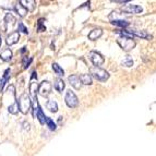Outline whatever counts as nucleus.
<instances>
[{
	"label": "nucleus",
	"instance_id": "obj_1",
	"mask_svg": "<svg viewBox=\"0 0 156 156\" xmlns=\"http://www.w3.org/2000/svg\"><path fill=\"white\" fill-rule=\"evenodd\" d=\"M31 105H32L31 98H30V96L26 93H23L21 96L19 97L18 106H19V110H20L22 114H27Z\"/></svg>",
	"mask_w": 156,
	"mask_h": 156
},
{
	"label": "nucleus",
	"instance_id": "obj_2",
	"mask_svg": "<svg viewBox=\"0 0 156 156\" xmlns=\"http://www.w3.org/2000/svg\"><path fill=\"white\" fill-rule=\"evenodd\" d=\"M90 72H91L92 76H94L98 81H106L109 78V73L99 67H92L90 69Z\"/></svg>",
	"mask_w": 156,
	"mask_h": 156
},
{
	"label": "nucleus",
	"instance_id": "obj_3",
	"mask_svg": "<svg viewBox=\"0 0 156 156\" xmlns=\"http://www.w3.org/2000/svg\"><path fill=\"white\" fill-rule=\"evenodd\" d=\"M117 43L125 51H130L131 49L134 48L135 45H136L132 38H128V37H123V36L119 37L117 39Z\"/></svg>",
	"mask_w": 156,
	"mask_h": 156
},
{
	"label": "nucleus",
	"instance_id": "obj_4",
	"mask_svg": "<svg viewBox=\"0 0 156 156\" xmlns=\"http://www.w3.org/2000/svg\"><path fill=\"white\" fill-rule=\"evenodd\" d=\"M65 101H66V104H67V106L70 107V108H74V107H76L79 104L78 97H76V95L73 93L72 91H68L67 93H66Z\"/></svg>",
	"mask_w": 156,
	"mask_h": 156
},
{
	"label": "nucleus",
	"instance_id": "obj_5",
	"mask_svg": "<svg viewBox=\"0 0 156 156\" xmlns=\"http://www.w3.org/2000/svg\"><path fill=\"white\" fill-rule=\"evenodd\" d=\"M89 56H90L91 61L94 63V67H99V66L103 65L104 61H105L104 57H103V56L97 51H91Z\"/></svg>",
	"mask_w": 156,
	"mask_h": 156
},
{
	"label": "nucleus",
	"instance_id": "obj_6",
	"mask_svg": "<svg viewBox=\"0 0 156 156\" xmlns=\"http://www.w3.org/2000/svg\"><path fill=\"white\" fill-rule=\"evenodd\" d=\"M51 91V84L48 81H43L38 86V92L42 96H48Z\"/></svg>",
	"mask_w": 156,
	"mask_h": 156
},
{
	"label": "nucleus",
	"instance_id": "obj_7",
	"mask_svg": "<svg viewBox=\"0 0 156 156\" xmlns=\"http://www.w3.org/2000/svg\"><path fill=\"white\" fill-rule=\"evenodd\" d=\"M143 11L142 7L136 5H127L126 7L122 8V12L125 13H129V14H139Z\"/></svg>",
	"mask_w": 156,
	"mask_h": 156
},
{
	"label": "nucleus",
	"instance_id": "obj_8",
	"mask_svg": "<svg viewBox=\"0 0 156 156\" xmlns=\"http://www.w3.org/2000/svg\"><path fill=\"white\" fill-rule=\"evenodd\" d=\"M16 18H14L11 13H7L5 16V29H3L5 30V32L8 31L9 29L12 30L13 25L16 24Z\"/></svg>",
	"mask_w": 156,
	"mask_h": 156
},
{
	"label": "nucleus",
	"instance_id": "obj_9",
	"mask_svg": "<svg viewBox=\"0 0 156 156\" xmlns=\"http://www.w3.org/2000/svg\"><path fill=\"white\" fill-rule=\"evenodd\" d=\"M19 39H20V33L19 32H12V33L7 37V45L9 46H12V45L16 44L19 42Z\"/></svg>",
	"mask_w": 156,
	"mask_h": 156
},
{
	"label": "nucleus",
	"instance_id": "obj_10",
	"mask_svg": "<svg viewBox=\"0 0 156 156\" xmlns=\"http://www.w3.org/2000/svg\"><path fill=\"white\" fill-rule=\"evenodd\" d=\"M0 59L8 62L12 59V51L10 50V48H5V49L0 51Z\"/></svg>",
	"mask_w": 156,
	"mask_h": 156
},
{
	"label": "nucleus",
	"instance_id": "obj_11",
	"mask_svg": "<svg viewBox=\"0 0 156 156\" xmlns=\"http://www.w3.org/2000/svg\"><path fill=\"white\" fill-rule=\"evenodd\" d=\"M69 83L71 84V85L74 87V89L79 90L81 87V83H80V79H79L78 76H76V74H72V76H69Z\"/></svg>",
	"mask_w": 156,
	"mask_h": 156
},
{
	"label": "nucleus",
	"instance_id": "obj_12",
	"mask_svg": "<svg viewBox=\"0 0 156 156\" xmlns=\"http://www.w3.org/2000/svg\"><path fill=\"white\" fill-rule=\"evenodd\" d=\"M129 32L132 34L133 36H138V37H141V38H146V39L152 38V36L146 31H135V30H131V31H129Z\"/></svg>",
	"mask_w": 156,
	"mask_h": 156
},
{
	"label": "nucleus",
	"instance_id": "obj_13",
	"mask_svg": "<svg viewBox=\"0 0 156 156\" xmlns=\"http://www.w3.org/2000/svg\"><path fill=\"white\" fill-rule=\"evenodd\" d=\"M101 35H103V31H101V29H94L93 31L90 32L89 39H91V41H96V39H98Z\"/></svg>",
	"mask_w": 156,
	"mask_h": 156
},
{
	"label": "nucleus",
	"instance_id": "obj_14",
	"mask_svg": "<svg viewBox=\"0 0 156 156\" xmlns=\"http://www.w3.org/2000/svg\"><path fill=\"white\" fill-rule=\"evenodd\" d=\"M35 117L38 119V121L42 125H44L45 123V119H46V117H45V115L44 112H43L42 108H41V106L38 105V107H37V109H36V112H35Z\"/></svg>",
	"mask_w": 156,
	"mask_h": 156
},
{
	"label": "nucleus",
	"instance_id": "obj_15",
	"mask_svg": "<svg viewBox=\"0 0 156 156\" xmlns=\"http://www.w3.org/2000/svg\"><path fill=\"white\" fill-rule=\"evenodd\" d=\"M14 10H16V13H18L20 16H22V18H23V16H25L26 13H27V10L24 8L21 3H18V5H16V7H14Z\"/></svg>",
	"mask_w": 156,
	"mask_h": 156
},
{
	"label": "nucleus",
	"instance_id": "obj_16",
	"mask_svg": "<svg viewBox=\"0 0 156 156\" xmlns=\"http://www.w3.org/2000/svg\"><path fill=\"white\" fill-rule=\"evenodd\" d=\"M80 82L81 83L85 84V85H91L92 84V76H90V74H86V73H84V74H82V76H80Z\"/></svg>",
	"mask_w": 156,
	"mask_h": 156
},
{
	"label": "nucleus",
	"instance_id": "obj_17",
	"mask_svg": "<svg viewBox=\"0 0 156 156\" xmlns=\"http://www.w3.org/2000/svg\"><path fill=\"white\" fill-rule=\"evenodd\" d=\"M47 109H49V112H58L57 103H56L55 101H52V99L48 101V103H47Z\"/></svg>",
	"mask_w": 156,
	"mask_h": 156
},
{
	"label": "nucleus",
	"instance_id": "obj_18",
	"mask_svg": "<svg viewBox=\"0 0 156 156\" xmlns=\"http://www.w3.org/2000/svg\"><path fill=\"white\" fill-rule=\"evenodd\" d=\"M9 76H10V69H7V70L5 71V76H3V79H2V81H1V84H0V92L3 91V87H5V85L7 84V82H8Z\"/></svg>",
	"mask_w": 156,
	"mask_h": 156
},
{
	"label": "nucleus",
	"instance_id": "obj_19",
	"mask_svg": "<svg viewBox=\"0 0 156 156\" xmlns=\"http://www.w3.org/2000/svg\"><path fill=\"white\" fill-rule=\"evenodd\" d=\"M20 3H21V5H23L24 8H25L27 11H32L34 9V5H34L35 2H34V1H31V0H29V1H25V0H23V1H21Z\"/></svg>",
	"mask_w": 156,
	"mask_h": 156
},
{
	"label": "nucleus",
	"instance_id": "obj_20",
	"mask_svg": "<svg viewBox=\"0 0 156 156\" xmlns=\"http://www.w3.org/2000/svg\"><path fill=\"white\" fill-rule=\"evenodd\" d=\"M55 89L58 92H62V90L65 89V82L62 81V79H57L55 82Z\"/></svg>",
	"mask_w": 156,
	"mask_h": 156
},
{
	"label": "nucleus",
	"instance_id": "obj_21",
	"mask_svg": "<svg viewBox=\"0 0 156 156\" xmlns=\"http://www.w3.org/2000/svg\"><path fill=\"white\" fill-rule=\"evenodd\" d=\"M52 69H54V71L56 72V74H58L59 76H63V74H65L63 69L60 67L58 63H52Z\"/></svg>",
	"mask_w": 156,
	"mask_h": 156
},
{
	"label": "nucleus",
	"instance_id": "obj_22",
	"mask_svg": "<svg viewBox=\"0 0 156 156\" xmlns=\"http://www.w3.org/2000/svg\"><path fill=\"white\" fill-rule=\"evenodd\" d=\"M45 122H46V125L48 126V128H49L51 131H55L56 129H57V126H56V123L52 121V119H50V118L46 117V119H45Z\"/></svg>",
	"mask_w": 156,
	"mask_h": 156
},
{
	"label": "nucleus",
	"instance_id": "obj_23",
	"mask_svg": "<svg viewBox=\"0 0 156 156\" xmlns=\"http://www.w3.org/2000/svg\"><path fill=\"white\" fill-rule=\"evenodd\" d=\"M8 112H10V114L12 115H16L19 112V106H18V101H16L14 104L10 105V106L8 107Z\"/></svg>",
	"mask_w": 156,
	"mask_h": 156
},
{
	"label": "nucleus",
	"instance_id": "obj_24",
	"mask_svg": "<svg viewBox=\"0 0 156 156\" xmlns=\"http://www.w3.org/2000/svg\"><path fill=\"white\" fill-rule=\"evenodd\" d=\"M122 66H125V67H132L133 66V60H132V58L130 57V56H126V58L122 60Z\"/></svg>",
	"mask_w": 156,
	"mask_h": 156
},
{
	"label": "nucleus",
	"instance_id": "obj_25",
	"mask_svg": "<svg viewBox=\"0 0 156 156\" xmlns=\"http://www.w3.org/2000/svg\"><path fill=\"white\" fill-rule=\"evenodd\" d=\"M112 23L116 26H120V27H127L129 25V23L123 21V20H114V21H112Z\"/></svg>",
	"mask_w": 156,
	"mask_h": 156
},
{
	"label": "nucleus",
	"instance_id": "obj_26",
	"mask_svg": "<svg viewBox=\"0 0 156 156\" xmlns=\"http://www.w3.org/2000/svg\"><path fill=\"white\" fill-rule=\"evenodd\" d=\"M43 21H44V19H39L38 20V26H37V30H38L39 32H43V31L46 30V27L43 25Z\"/></svg>",
	"mask_w": 156,
	"mask_h": 156
},
{
	"label": "nucleus",
	"instance_id": "obj_27",
	"mask_svg": "<svg viewBox=\"0 0 156 156\" xmlns=\"http://www.w3.org/2000/svg\"><path fill=\"white\" fill-rule=\"evenodd\" d=\"M19 31L22 32V33H25V34L29 33V31H27V29H26L25 26H24V24L22 23V22H20V23H19ZM20 32H19V33H20Z\"/></svg>",
	"mask_w": 156,
	"mask_h": 156
},
{
	"label": "nucleus",
	"instance_id": "obj_28",
	"mask_svg": "<svg viewBox=\"0 0 156 156\" xmlns=\"http://www.w3.org/2000/svg\"><path fill=\"white\" fill-rule=\"evenodd\" d=\"M1 43H2V41H1V36H0V47H1Z\"/></svg>",
	"mask_w": 156,
	"mask_h": 156
}]
</instances>
